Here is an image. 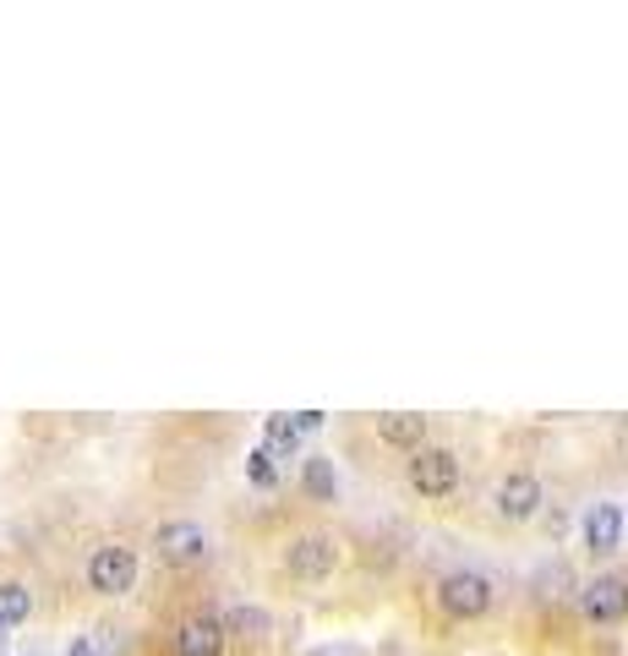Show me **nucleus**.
Masks as SVG:
<instances>
[{"label":"nucleus","instance_id":"nucleus-1","mask_svg":"<svg viewBox=\"0 0 628 656\" xmlns=\"http://www.w3.org/2000/svg\"><path fill=\"white\" fill-rule=\"evenodd\" d=\"M438 608H443L454 624L486 619V613H492V580L475 575V569H454V575H443V586H438Z\"/></svg>","mask_w":628,"mask_h":656},{"label":"nucleus","instance_id":"nucleus-2","mask_svg":"<svg viewBox=\"0 0 628 656\" xmlns=\"http://www.w3.org/2000/svg\"><path fill=\"white\" fill-rule=\"evenodd\" d=\"M132 586H137V553L121 547V542L93 547V558H88V591H99V597H126Z\"/></svg>","mask_w":628,"mask_h":656},{"label":"nucleus","instance_id":"nucleus-3","mask_svg":"<svg viewBox=\"0 0 628 656\" xmlns=\"http://www.w3.org/2000/svg\"><path fill=\"white\" fill-rule=\"evenodd\" d=\"M410 488L421 498H449L460 488V455L454 449H416L410 455Z\"/></svg>","mask_w":628,"mask_h":656},{"label":"nucleus","instance_id":"nucleus-4","mask_svg":"<svg viewBox=\"0 0 628 656\" xmlns=\"http://www.w3.org/2000/svg\"><path fill=\"white\" fill-rule=\"evenodd\" d=\"M154 547H158V558H164V564L191 569V564H202V558H208V531H202L197 520H169V525H158Z\"/></svg>","mask_w":628,"mask_h":656},{"label":"nucleus","instance_id":"nucleus-5","mask_svg":"<svg viewBox=\"0 0 628 656\" xmlns=\"http://www.w3.org/2000/svg\"><path fill=\"white\" fill-rule=\"evenodd\" d=\"M580 608H585L591 624H624L628 619V580L624 575H596V580L585 586Z\"/></svg>","mask_w":628,"mask_h":656},{"label":"nucleus","instance_id":"nucleus-6","mask_svg":"<svg viewBox=\"0 0 628 656\" xmlns=\"http://www.w3.org/2000/svg\"><path fill=\"white\" fill-rule=\"evenodd\" d=\"M285 569H290L296 580H328V575L339 569V542H333V536H301V542H290Z\"/></svg>","mask_w":628,"mask_h":656},{"label":"nucleus","instance_id":"nucleus-7","mask_svg":"<svg viewBox=\"0 0 628 656\" xmlns=\"http://www.w3.org/2000/svg\"><path fill=\"white\" fill-rule=\"evenodd\" d=\"M175 656H224V619L213 613H191L175 630Z\"/></svg>","mask_w":628,"mask_h":656},{"label":"nucleus","instance_id":"nucleus-8","mask_svg":"<svg viewBox=\"0 0 628 656\" xmlns=\"http://www.w3.org/2000/svg\"><path fill=\"white\" fill-rule=\"evenodd\" d=\"M536 509H541V482H536V477H525V471L503 477V488H497V514H503L508 525L536 520Z\"/></svg>","mask_w":628,"mask_h":656},{"label":"nucleus","instance_id":"nucleus-9","mask_svg":"<svg viewBox=\"0 0 628 656\" xmlns=\"http://www.w3.org/2000/svg\"><path fill=\"white\" fill-rule=\"evenodd\" d=\"M618 542H624V509L618 503H596L585 514V553L607 558V553H618Z\"/></svg>","mask_w":628,"mask_h":656},{"label":"nucleus","instance_id":"nucleus-10","mask_svg":"<svg viewBox=\"0 0 628 656\" xmlns=\"http://www.w3.org/2000/svg\"><path fill=\"white\" fill-rule=\"evenodd\" d=\"M377 438L416 455V449H427V416H416V411H388V416H377Z\"/></svg>","mask_w":628,"mask_h":656},{"label":"nucleus","instance_id":"nucleus-11","mask_svg":"<svg viewBox=\"0 0 628 656\" xmlns=\"http://www.w3.org/2000/svg\"><path fill=\"white\" fill-rule=\"evenodd\" d=\"M27 613H33V591H27L22 580H0V635L16 630Z\"/></svg>","mask_w":628,"mask_h":656},{"label":"nucleus","instance_id":"nucleus-12","mask_svg":"<svg viewBox=\"0 0 628 656\" xmlns=\"http://www.w3.org/2000/svg\"><path fill=\"white\" fill-rule=\"evenodd\" d=\"M301 482H307L312 498H333V492H339V482H333V466H328V460H307V477H301Z\"/></svg>","mask_w":628,"mask_h":656},{"label":"nucleus","instance_id":"nucleus-13","mask_svg":"<svg viewBox=\"0 0 628 656\" xmlns=\"http://www.w3.org/2000/svg\"><path fill=\"white\" fill-rule=\"evenodd\" d=\"M252 482H257V488H274V455H268V449L252 455Z\"/></svg>","mask_w":628,"mask_h":656},{"label":"nucleus","instance_id":"nucleus-14","mask_svg":"<svg viewBox=\"0 0 628 656\" xmlns=\"http://www.w3.org/2000/svg\"><path fill=\"white\" fill-rule=\"evenodd\" d=\"M66 656H99V646H93V641H88V635H77V641H71V646H66Z\"/></svg>","mask_w":628,"mask_h":656},{"label":"nucleus","instance_id":"nucleus-15","mask_svg":"<svg viewBox=\"0 0 628 656\" xmlns=\"http://www.w3.org/2000/svg\"><path fill=\"white\" fill-rule=\"evenodd\" d=\"M624 438H628V427H624Z\"/></svg>","mask_w":628,"mask_h":656}]
</instances>
